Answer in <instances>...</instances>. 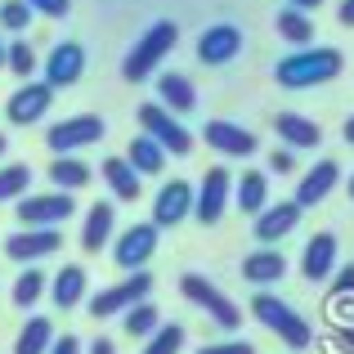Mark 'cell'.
I'll use <instances>...</instances> for the list:
<instances>
[{"label":"cell","mask_w":354,"mask_h":354,"mask_svg":"<svg viewBox=\"0 0 354 354\" xmlns=\"http://www.w3.org/2000/svg\"><path fill=\"white\" fill-rule=\"evenodd\" d=\"M50 104H54V86L50 81H23V86L9 95L5 117L14 121V126H36V121L50 113Z\"/></svg>","instance_id":"10"},{"label":"cell","mask_w":354,"mask_h":354,"mask_svg":"<svg viewBox=\"0 0 354 354\" xmlns=\"http://www.w3.org/2000/svg\"><path fill=\"white\" fill-rule=\"evenodd\" d=\"M332 346L341 354H354V328H332Z\"/></svg>","instance_id":"41"},{"label":"cell","mask_w":354,"mask_h":354,"mask_svg":"<svg viewBox=\"0 0 354 354\" xmlns=\"http://www.w3.org/2000/svg\"><path fill=\"white\" fill-rule=\"evenodd\" d=\"M251 314H256L260 323H265L269 332H274L278 341H283L287 350H310L314 346V328L301 319V314L292 310V305L283 301V296H269V292H260L256 301H251Z\"/></svg>","instance_id":"3"},{"label":"cell","mask_w":354,"mask_h":354,"mask_svg":"<svg viewBox=\"0 0 354 354\" xmlns=\"http://www.w3.org/2000/svg\"><path fill=\"white\" fill-rule=\"evenodd\" d=\"M157 104H166V113H193L198 108V90H193L189 77H180V72H162L157 77Z\"/></svg>","instance_id":"23"},{"label":"cell","mask_w":354,"mask_h":354,"mask_svg":"<svg viewBox=\"0 0 354 354\" xmlns=\"http://www.w3.org/2000/svg\"><path fill=\"white\" fill-rule=\"evenodd\" d=\"M180 350H184V328L180 323H162L144 346V354H180Z\"/></svg>","instance_id":"34"},{"label":"cell","mask_w":354,"mask_h":354,"mask_svg":"<svg viewBox=\"0 0 354 354\" xmlns=\"http://www.w3.org/2000/svg\"><path fill=\"white\" fill-rule=\"evenodd\" d=\"M90 354H117V346L108 337H95V341H90Z\"/></svg>","instance_id":"43"},{"label":"cell","mask_w":354,"mask_h":354,"mask_svg":"<svg viewBox=\"0 0 354 354\" xmlns=\"http://www.w3.org/2000/svg\"><path fill=\"white\" fill-rule=\"evenodd\" d=\"M50 296L59 310H77L81 301H86V269L81 265H63L59 274L50 278Z\"/></svg>","instance_id":"26"},{"label":"cell","mask_w":354,"mask_h":354,"mask_svg":"<svg viewBox=\"0 0 354 354\" xmlns=\"http://www.w3.org/2000/svg\"><path fill=\"white\" fill-rule=\"evenodd\" d=\"M301 216H305V211L296 207V202H278V207H265V211H260L251 229H256V238L265 242V247H274V242H283L296 225H301Z\"/></svg>","instance_id":"18"},{"label":"cell","mask_w":354,"mask_h":354,"mask_svg":"<svg viewBox=\"0 0 354 354\" xmlns=\"http://www.w3.org/2000/svg\"><path fill=\"white\" fill-rule=\"evenodd\" d=\"M117 234V211L113 202H95V207L86 211V225H81V247L95 256V251H104L108 242H113Z\"/></svg>","instance_id":"20"},{"label":"cell","mask_w":354,"mask_h":354,"mask_svg":"<svg viewBox=\"0 0 354 354\" xmlns=\"http://www.w3.org/2000/svg\"><path fill=\"white\" fill-rule=\"evenodd\" d=\"M32 166H23V162H9V166H0V202H23L27 193H32Z\"/></svg>","instance_id":"31"},{"label":"cell","mask_w":354,"mask_h":354,"mask_svg":"<svg viewBox=\"0 0 354 354\" xmlns=\"http://www.w3.org/2000/svg\"><path fill=\"white\" fill-rule=\"evenodd\" d=\"M238 54H242V32L234 23H216L198 36V59L207 63V68H220V63L238 59Z\"/></svg>","instance_id":"16"},{"label":"cell","mask_w":354,"mask_h":354,"mask_svg":"<svg viewBox=\"0 0 354 354\" xmlns=\"http://www.w3.org/2000/svg\"><path fill=\"white\" fill-rule=\"evenodd\" d=\"M229 198H234V171H229V166H211V171H202L198 198H193V216H198V225H207V229L220 225Z\"/></svg>","instance_id":"7"},{"label":"cell","mask_w":354,"mask_h":354,"mask_svg":"<svg viewBox=\"0 0 354 354\" xmlns=\"http://www.w3.org/2000/svg\"><path fill=\"white\" fill-rule=\"evenodd\" d=\"M139 130H144L148 139H157V144L166 148V157H189L193 153V135L175 121V113H166L162 104H139Z\"/></svg>","instance_id":"8"},{"label":"cell","mask_w":354,"mask_h":354,"mask_svg":"<svg viewBox=\"0 0 354 354\" xmlns=\"http://www.w3.org/2000/svg\"><path fill=\"white\" fill-rule=\"evenodd\" d=\"M193 198H198V189H193L189 180H166L162 189H157L153 198V225L157 229H175L180 220L193 216Z\"/></svg>","instance_id":"11"},{"label":"cell","mask_w":354,"mask_h":354,"mask_svg":"<svg viewBox=\"0 0 354 354\" xmlns=\"http://www.w3.org/2000/svg\"><path fill=\"white\" fill-rule=\"evenodd\" d=\"M337 180H341V166L332 162V157H323V162H314L310 171L301 175V184H296V207L301 211H310V207H319L323 198H328L332 189H337Z\"/></svg>","instance_id":"15"},{"label":"cell","mask_w":354,"mask_h":354,"mask_svg":"<svg viewBox=\"0 0 354 354\" xmlns=\"http://www.w3.org/2000/svg\"><path fill=\"white\" fill-rule=\"evenodd\" d=\"M5 59H9V45H5V36H0V68H5Z\"/></svg>","instance_id":"46"},{"label":"cell","mask_w":354,"mask_h":354,"mask_svg":"<svg viewBox=\"0 0 354 354\" xmlns=\"http://www.w3.org/2000/svg\"><path fill=\"white\" fill-rule=\"evenodd\" d=\"M104 117H95V113H81V117H68V121H54L50 126V135H45V144H50V153L54 157H72L77 148H86V144H99L104 139Z\"/></svg>","instance_id":"9"},{"label":"cell","mask_w":354,"mask_h":354,"mask_svg":"<svg viewBox=\"0 0 354 354\" xmlns=\"http://www.w3.org/2000/svg\"><path fill=\"white\" fill-rule=\"evenodd\" d=\"M5 148H9V139H5V135H0V153H5Z\"/></svg>","instance_id":"48"},{"label":"cell","mask_w":354,"mask_h":354,"mask_svg":"<svg viewBox=\"0 0 354 354\" xmlns=\"http://www.w3.org/2000/svg\"><path fill=\"white\" fill-rule=\"evenodd\" d=\"M332 269H337V234H314L305 242V256H301L305 283H323Z\"/></svg>","instance_id":"19"},{"label":"cell","mask_w":354,"mask_h":354,"mask_svg":"<svg viewBox=\"0 0 354 354\" xmlns=\"http://www.w3.org/2000/svg\"><path fill=\"white\" fill-rule=\"evenodd\" d=\"M346 68V54L332 50V45H310V50H296L287 59H278L274 68V81L283 90H310V86H323V81L341 77Z\"/></svg>","instance_id":"1"},{"label":"cell","mask_w":354,"mask_h":354,"mask_svg":"<svg viewBox=\"0 0 354 354\" xmlns=\"http://www.w3.org/2000/svg\"><path fill=\"white\" fill-rule=\"evenodd\" d=\"M45 283H50V278H45L36 265H27L23 274L14 278V305H18V310H32V305L45 296Z\"/></svg>","instance_id":"32"},{"label":"cell","mask_w":354,"mask_h":354,"mask_svg":"<svg viewBox=\"0 0 354 354\" xmlns=\"http://www.w3.org/2000/svg\"><path fill=\"white\" fill-rule=\"evenodd\" d=\"M104 184L113 189L117 202H135L139 189H144V175H139L126 157H104Z\"/></svg>","instance_id":"24"},{"label":"cell","mask_w":354,"mask_h":354,"mask_svg":"<svg viewBox=\"0 0 354 354\" xmlns=\"http://www.w3.org/2000/svg\"><path fill=\"white\" fill-rule=\"evenodd\" d=\"M121 328H126V337H153V332L162 328V314H157V305L139 301L135 310L121 314Z\"/></svg>","instance_id":"33"},{"label":"cell","mask_w":354,"mask_h":354,"mask_svg":"<svg viewBox=\"0 0 354 354\" xmlns=\"http://www.w3.org/2000/svg\"><path fill=\"white\" fill-rule=\"evenodd\" d=\"M202 139H207L216 153H225V157H251L260 148V139L251 135L247 126H238V121H220V117L202 126Z\"/></svg>","instance_id":"14"},{"label":"cell","mask_w":354,"mask_h":354,"mask_svg":"<svg viewBox=\"0 0 354 354\" xmlns=\"http://www.w3.org/2000/svg\"><path fill=\"white\" fill-rule=\"evenodd\" d=\"M50 354H81V341L72 337V332H68V337H54V346H50Z\"/></svg>","instance_id":"42"},{"label":"cell","mask_w":354,"mask_h":354,"mask_svg":"<svg viewBox=\"0 0 354 354\" xmlns=\"http://www.w3.org/2000/svg\"><path fill=\"white\" fill-rule=\"evenodd\" d=\"M27 5H32L36 14H45V18H63L72 9V0H27Z\"/></svg>","instance_id":"39"},{"label":"cell","mask_w":354,"mask_h":354,"mask_svg":"<svg viewBox=\"0 0 354 354\" xmlns=\"http://www.w3.org/2000/svg\"><path fill=\"white\" fill-rule=\"evenodd\" d=\"M350 202H354V175H350Z\"/></svg>","instance_id":"49"},{"label":"cell","mask_w":354,"mask_h":354,"mask_svg":"<svg viewBox=\"0 0 354 354\" xmlns=\"http://www.w3.org/2000/svg\"><path fill=\"white\" fill-rule=\"evenodd\" d=\"M332 292H337V296H354V265H346V269L337 274V283H332Z\"/></svg>","instance_id":"40"},{"label":"cell","mask_w":354,"mask_h":354,"mask_svg":"<svg viewBox=\"0 0 354 354\" xmlns=\"http://www.w3.org/2000/svg\"><path fill=\"white\" fill-rule=\"evenodd\" d=\"M72 211H77L72 193L54 189V193H27V198L18 202L14 216L23 220V229H59V225L72 220Z\"/></svg>","instance_id":"6"},{"label":"cell","mask_w":354,"mask_h":354,"mask_svg":"<svg viewBox=\"0 0 354 354\" xmlns=\"http://www.w3.org/2000/svg\"><path fill=\"white\" fill-rule=\"evenodd\" d=\"M198 354H256L251 341H220V346H202Z\"/></svg>","instance_id":"38"},{"label":"cell","mask_w":354,"mask_h":354,"mask_svg":"<svg viewBox=\"0 0 354 354\" xmlns=\"http://www.w3.org/2000/svg\"><path fill=\"white\" fill-rule=\"evenodd\" d=\"M54 346V323L41 319V314H32V319L23 323V332H18L14 341V354H50Z\"/></svg>","instance_id":"28"},{"label":"cell","mask_w":354,"mask_h":354,"mask_svg":"<svg viewBox=\"0 0 354 354\" xmlns=\"http://www.w3.org/2000/svg\"><path fill=\"white\" fill-rule=\"evenodd\" d=\"M278 36H283L287 45H296V50H310L314 45V23L305 9H292L283 5V14H278Z\"/></svg>","instance_id":"29"},{"label":"cell","mask_w":354,"mask_h":354,"mask_svg":"<svg viewBox=\"0 0 354 354\" xmlns=\"http://www.w3.org/2000/svg\"><path fill=\"white\" fill-rule=\"evenodd\" d=\"M242 278H247V283H283V278H287L283 251H274V247L251 251V256L242 260Z\"/></svg>","instance_id":"25"},{"label":"cell","mask_w":354,"mask_h":354,"mask_svg":"<svg viewBox=\"0 0 354 354\" xmlns=\"http://www.w3.org/2000/svg\"><path fill=\"white\" fill-rule=\"evenodd\" d=\"M274 130H278V139H283V148H319L323 144V130H319V121H310V117H301V113H278L274 117Z\"/></svg>","instance_id":"21"},{"label":"cell","mask_w":354,"mask_h":354,"mask_svg":"<svg viewBox=\"0 0 354 354\" xmlns=\"http://www.w3.org/2000/svg\"><path fill=\"white\" fill-rule=\"evenodd\" d=\"M59 247H63L59 229H18V234L5 238V256L18 260V265H36V260L54 256Z\"/></svg>","instance_id":"12"},{"label":"cell","mask_w":354,"mask_h":354,"mask_svg":"<svg viewBox=\"0 0 354 354\" xmlns=\"http://www.w3.org/2000/svg\"><path fill=\"white\" fill-rule=\"evenodd\" d=\"M287 5H292V9H305V14H310V9H319L323 0H287Z\"/></svg>","instance_id":"45"},{"label":"cell","mask_w":354,"mask_h":354,"mask_svg":"<svg viewBox=\"0 0 354 354\" xmlns=\"http://www.w3.org/2000/svg\"><path fill=\"white\" fill-rule=\"evenodd\" d=\"M126 162L135 166L139 175H162L166 171V148L157 144V139H148V135H135L126 144Z\"/></svg>","instance_id":"27"},{"label":"cell","mask_w":354,"mask_h":354,"mask_svg":"<svg viewBox=\"0 0 354 354\" xmlns=\"http://www.w3.org/2000/svg\"><path fill=\"white\" fill-rule=\"evenodd\" d=\"M81 72H86V50H81V41H59L50 50V59H45V81H50L54 90L77 86Z\"/></svg>","instance_id":"17"},{"label":"cell","mask_w":354,"mask_h":354,"mask_svg":"<svg viewBox=\"0 0 354 354\" xmlns=\"http://www.w3.org/2000/svg\"><path fill=\"white\" fill-rule=\"evenodd\" d=\"M337 18H341V23H346V27H354V0H341Z\"/></svg>","instance_id":"44"},{"label":"cell","mask_w":354,"mask_h":354,"mask_svg":"<svg viewBox=\"0 0 354 354\" xmlns=\"http://www.w3.org/2000/svg\"><path fill=\"white\" fill-rule=\"evenodd\" d=\"M287 171H296V153L292 148H274L269 153V175H287Z\"/></svg>","instance_id":"37"},{"label":"cell","mask_w":354,"mask_h":354,"mask_svg":"<svg viewBox=\"0 0 354 354\" xmlns=\"http://www.w3.org/2000/svg\"><path fill=\"white\" fill-rule=\"evenodd\" d=\"M346 144H354V117L346 121Z\"/></svg>","instance_id":"47"},{"label":"cell","mask_w":354,"mask_h":354,"mask_svg":"<svg viewBox=\"0 0 354 354\" xmlns=\"http://www.w3.org/2000/svg\"><path fill=\"white\" fill-rule=\"evenodd\" d=\"M234 202L242 216H260L269 207V171H242L234 180Z\"/></svg>","instance_id":"22"},{"label":"cell","mask_w":354,"mask_h":354,"mask_svg":"<svg viewBox=\"0 0 354 354\" xmlns=\"http://www.w3.org/2000/svg\"><path fill=\"white\" fill-rule=\"evenodd\" d=\"M153 251H157V225L148 220V225H130L126 234H121L117 242H113V260L121 269H144L148 260H153Z\"/></svg>","instance_id":"13"},{"label":"cell","mask_w":354,"mask_h":354,"mask_svg":"<svg viewBox=\"0 0 354 354\" xmlns=\"http://www.w3.org/2000/svg\"><path fill=\"white\" fill-rule=\"evenodd\" d=\"M50 180H54V189H63V193H77V189H86L90 180H95V171H90L81 157H54V166H50Z\"/></svg>","instance_id":"30"},{"label":"cell","mask_w":354,"mask_h":354,"mask_svg":"<svg viewBox=\"0 0 354 354\" xmlns=\"http://www.w3.org/2000/svg\"><path fill=\"white\" fill-rule=\"evenodd\" d=\"M148 292H153V274H148V269H135L130 278H121V283L104 287L99 296H90L86 310H90V319H113V314H126V310H135L139 301H148Z\"/></svg>","instance_id":"5"},{"label":"cell","mask_w":354,"mask_h":354,"mask_svg":"<svg viewBox=\"0 0 354 354\" xmlns=\"http://www.w3.org/2000/svg\"><path fill=\"white\" fill-rule=\"evenodd\" d=\"M180 45V27L171 23V18H162V23H153L148 32H139V41L130 45V54H126V63H121V77L126 81H148L157 68L166 63V54Z\"/></svg>","instance_id":"2"},{"label":"cell","mask_w":354,"mask_h":354,"mask_svg":"<svg viewBox=\"0 0 354 354\" xmlns=\"http://www.w3.org/2000/svg\"><path fill=\"white\" fill-rule=\"evenodd\" d=\"M180 292H184V301H193L202 314H211V323H220L225 332H238V328H242V310L229 301L225 292H220L216 283H211V278L184 274V278H180Z\"/></svg>","instance_id":"4"},{"label":"cell","mask_w":354,"mask_h":354,"mask_svg":"<svg viewBox=\"0 0 354 354\" xmlns=\"http://www.w3.org/2000/svg\"><path fill=\"white\" fill-rule=\"evenodd\" d=\"M32 14L36 9L27 5V0H5V5H0V32H27V27H32Z\"/></svg>","instance_id":"36"},{"label":"cell","mask_w":354,"mask_h":354,"mask_svg":"<svg viewBox=\"0 0 354 354\" xmlns=\"http://www.w3.org/2000/svg\"><path fill=\"white\" fill-rule=\"evenodd\" d=\"M36 68H41V63H36V50H32V41H14V45H9L5 72H14V77L32 81V72H36Z\"/></svg>","instance_id":"35"}]
</instances>
